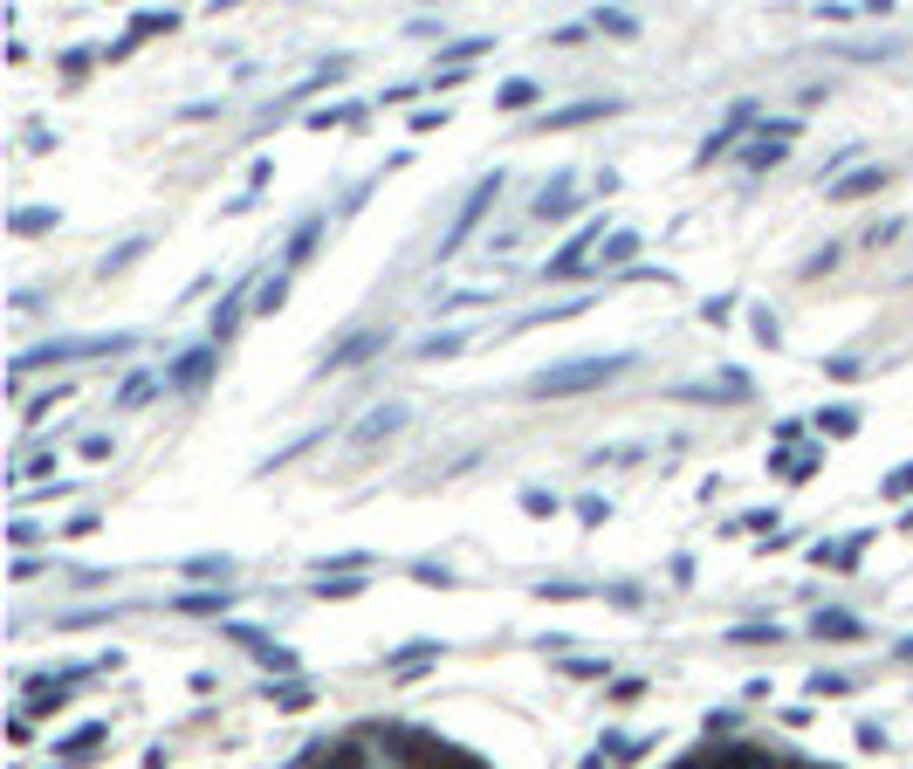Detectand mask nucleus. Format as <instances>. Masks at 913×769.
Masks as SVG:
<instances>
[{
    "instance_id": "obj_1",
    "label": "nucleus",
    "mask_w": 913,
    "mask_h": 769,
    "mask_svg": "<svg viewBox=\"0 0 913 769\" xmlns=\"http://www.w3.org/2000/svg\"><path fill=\"white\" fill-rule=\"evenodd\" d=\"M625 371V357H584V365H557V371H543L529 392L536 399H570V392H584V384H605Z\"/></svg>"
},
{
    "instance_id": "obj_2",
    "label": "nucleus",
    "mask_w": 913,
    "mask_h": 769,
    "mask_svg": "<svg viewBox=\"0 0 913 769\" xmlns=\"http://www.w3.org/2000/svg\"><path fill=\"white\" fill-rule=\"evenodd\" d=\"M494 193H502V172H494V179H488V186H481V193H475V199H467V207H460V220H454V234H447V241H440V254H454V248H460L467 234H475V227H481V214H488V199H494Z\"/></svg>"
},
{
    "instance_id": "obj_3",
    "label": "nucleus",
    "mask_w": 913,
    "mask_h": 769,
    "mask_svg": "<svg viewBox=\"0 0 913 769\" xmlns=\"http://www.w3.org/2000/svg\"><path fill=\"white\" fill-rule=\"evenodd\" d=\"M117 344H124V337H117ZM117 344H103V337H96V344H48V351H28L21 365L35 371V365H62V357H96V351H117Z\"/></svg>"
},
{
    "instance_id": "obj_4",
    "label": "nucleus",
    "mask_w": 913,
    "mask_h": 769,
    "mask_svg": "<svg viewBox=\"0 0 913 769\" xmlns=\"http://www.w3.org/2000/svg\"><path fill=\"white\" fill-rule=\"evenodd\" d=\"M591 241H597V227H578V241H570V248L557 254V262H550V282H563L570 268H578V262H584V254H591Z\"/></svg>"
},
{
    "instance_id": "obj_5",
    "label": "nucleus",
    "mask_w": 913,
    "mask_h": 769,
    "mask_svg": "<svg viewBox=\"0 0 913 769\" xmlns=\"http://www.w3.org/2000/svg\"><path fill=\"white\" fill-rule=\"evenodd\" d=\"M440 646H412V653H399V659H391V674H420V666L433 659Z\"/></svg>"
},
{
    "instance_id": "obj_6",
    "label": "nucleus",
    "mask_w": 913,
    "mask_h": 769,
    "mask_svg": "<svg viewBox=\"0 0 913 769\" xmlns=\"http://www.w3.org/2000/svg\"><path fill=\"white\" fill-rule=\"evenodd\" d=\"M879 179H886V172H852V179H845V186H838V199H852V193H866V186H879Z\"/></svg>"
}]
</instances>
